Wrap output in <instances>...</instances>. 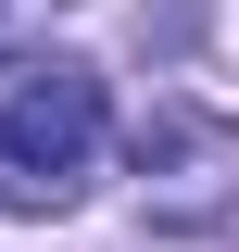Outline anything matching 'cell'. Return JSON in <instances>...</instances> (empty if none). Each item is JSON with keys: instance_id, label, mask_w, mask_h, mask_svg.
I'll use <instances>...</instances> for the list:
<instances>
[{"instance_id": "1", "label": "cell", "mask_w": 239, "mask_h": 252, "mask_svg": "<svg viewBox=\"0 0 239 252\" xmlns=\"http://www.w3.org/2000/svg\"><path fill=\"white\" fill-rule=\"evenodd\" d=\"M101 126H114V101L89 63H26V89L0 114V215H63L101 164Z\"/></svg>"}]
</instances>
